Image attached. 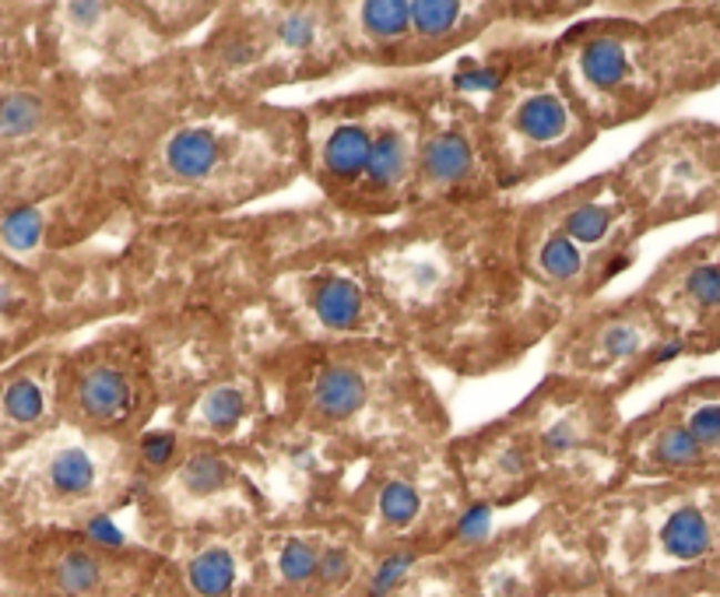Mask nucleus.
Segmentation results:
<instances>
[{"label": "nucleus", "instance_id": "18", "mask_svg": "<svg viewBox=\"0 0 720 597\" xmlns=\"http://www.w3.org/2000/svg\"><path fill=\"white\" fill-rule=\"evenodd\" d=\"M650 457L658 467H668V472H682V467H696L703 461V446L689 436L686 425H671V429L658 433L650 446Z\"/></svg>", "mask_w": 720, "mask_h": 597}, {"label": "nucleus", "instance_id": "19", "mask_svg": "<svg viewBox=\"0 0 720 597\" xmlns=\"http://www.w3.org/2000/svg\"><path fill=\"white\" fill-rule=\"evenodd\" d=\"M418 563L415 548H391L384 559L376 563V569L369 573L366 580V597H391L400 584L408 580V573Z\"/></svg>", "mask_w": 720, "mask_h": 597}, {"label": "nucleus", "instance_id": "20", "mask_svg": "<svg viewBox=\"0 0 720 597\" xmlns=\"http://www.w3.org/2000/svg\"><path fill=\"white\" fill-rule=\"evenodd\" d=\"M686 292H689L700 306H707V310L720 306V267H713V264L696 267L689 279H686Z\"/></svg>", "mask_w": 720, "mask_h": 597}, {"label": "nucleus", "instance_id": "15", "mask_svg": "<svg viewBox=\"0 0 720 597\" xmlns=\"http://www.w3.org/2000/svg\"><path fill=\"white\" fill-rule=\"evenodd\" d=\"M324 535H313V530H288L271 542V569H274V584L285 590H306L313 587L316 566H321V552H324Z\"/></svg>", "mask_w": 720, "mask_h": 597}, {"label": "nucleus", "instance_id": "11", "mask_svg": "<svg viewBox=\"0 0 720 597\" xmlns=\"http://www.w3.org/2000/svg\"><path fill=\"white\" fill-rule=\"evenodd\" d=\"M261 408V383L253 376H225L190 394V408L176 412V429L186 443L232 446L240 425Z\"/></svg>", "mask_w": 720, "mask_h": 597}, {"label": "nucleus", "instance_id": "10", "mask_svg": "<svg viewBox=\"0 0 720 597\" xmlns=\"http://www.w3.org/2000/svg\"><path fill=\"white\" fill-rule=\"evenodd\" d=\"M68 117V102L50 81L26 74H0V152L60 148L53 131Z\"/></svg>", "mask_w": 720, "mask_h": 597}, {"label": "nucleus", "instance_id": "6", "mask_svg": "<svg viewBox=\"0 0 720 597\" xmlns=\"http://www.w3.org/2000/svg\"><path fill=\"white\" fill-rule=\"evenodd\" d=\"M366 341L358 345H324L316 355L303 358L300 373H295V387H288L295 401V415L303 418L306 429L313 433H348L355 439V425L373 422V401H376V373L384 355H363Z\"/></svg>", "mask_w": 720, "mask_h": 597}, {"label": "nucleus", "instance_id": "13", "mask_svg": "<svg viewBox=\"0 0 720 597\" xmlns=\"http://www.w3.org/2000/svg\"><path fill=\"white\" fill-rule=\"evenodd\" d=\"M183 580L194 597H236L243 563L225 538H201L183 556Z\"/></svg>", "mask_w": 720, "mask_h": 597}, {"label": "nucleus", "instance_id": "14", "mask_svg": "<svg viewBox=\"0 0 720 597\" xmlns=\"http://www.w3.org/2000/svg\"><path fill=\"white\" fill-rule=\"evenodd\" d=\"M643 352V331L629 320H608V324H598L595 331H584L580 345H559L552 362H566L580 355L584 373L598 370V366H622V362L637 358Z\"/></svg>", "mask_w": 720, "mask_h": 597}, {"label": "nucleus", "instance_id": "5", "mask_svg": "<svg viewBox=\"0 0 720 597\" xmlns=\"http://www.w3.org/2000/svg\"><path fill=\"white\" fill-rule=\"evenodd\" d=\"M485 173L493 180L489 148H485L481 123H475L471 102L464 95L426 99L412 208L415 204L450 208L457 201H478L481 194L475 186H485L481 183ZM485 194H489V186H485Z\"/></svg>", "mask_w": 720, "mask_h": 597}, {"label": "nucleus", "instance_id": "12", "mask_svg": "<svg viewBox=\"0 0 720 597\" xmlns=\"http://www.w3.org/2000/svg\"><path fill=\"white\" fill-rule=\"evenodd\" d=\"M408 11H412V63H422L475 39L493 21L485 14H496L499 8L457 4V0H443V4L418 0V4H408Z\"/></svg>", "mask_w": 720, "mask_h": 597}, {"label": "nucleus", "instance_id": "9", "mask_svg": "<svg viewBox=\"0 0 720 597\" xmlns=\"http://www.w3.org/2000/svg\"><path fill=\"white\" fill-rule=\"evenodd\" d=\"M57 352H32L0 370V461L50 429L57 415Z\"/></svg>", "mask_w": 720, "mask_h": 597}, {"label": "nucleus", "instance_id": "8", "mask_svg": "<svg viewBox=\"0 0 720 597\" xmlns=\"http://www.w3.org/2000/svg\"><path fill=\"white\" fill-rule=\"evenodd\" d=\"M152 488L155 503L165 509H176V514H190V509H215V506H236L243 496H257L253 493V482L246 464L236 461L232 446L219 443H190L183 446L180 461L169 467V472L152 482L141 485L138 493Z\"/></svg>", "mask_w": 720, "mask_h": 597}, {"label": "nucleus", "instance_id": "17", "mask_svg": "<svg viewBox=\"0 0 720 597\" xmlns=\"http://www.w3.org/2000/svg\"><path fill=\"white\" fill-rule=\"evenodd\" d=\"M358 577V559L355 548L348 542H324L321 552V566H316V577L310 587V597H334L342 594L352 580Z\"/></svg>", "mask_w": 720, "mask_h": 597}, {"label": "nucleus", "instance_id": "22", "mask_svg": "<svg viewBox=\"0 0 720 597\" xmlns=\"http://www.w3.org/2000/svg\"><path fill=\"white\" fill-rule=\"evenodd\" d=\"M18 520H14V514H11V506H8V499H4V493H0V556L8 552V545L18 538Z\"/></svg>", "mask_w": 720, "mask_h": 597}, {"label": "nucleus", "instance_id": "3", "mask_svg": "<svg viewBox=\"0 0 720 597\" xmlns=\"http://www.w3.org/2000/svg\"><path fill=\"white\" fill-rule=\"evenodd\" d=\"M155 394L152 348L134 327L113 331L89 348L60 355L57 415L84 433L134 443L152 418Z\"/></svg>", "mask_w": 720, "mask_h": 597}, {"label": "nucleus", "instance_id": "16", "mask_svg": "<svg viewBox=\"0 0 720 597\" xmlns=\"http://www.w3.org/2000/svg\"><path fill=\"white\" fill-rule=\"evenodd\" d=\"M661 545L671 559L692 563L710 552V524L696 506H682L668 517L665 530H661Z\"/></svg>", "mask_w": 720, "mask_h": 597}, {"label": "nucleus", "instance_id": "1", "mask_svg": "<svg viewBox=\"0 0 720 597\" xmlns=\"http://www.w3.org/2000/svg\"><path fill=\"white\" fill-rule=\"evenodd\" d=\"M0 493L21 530H78L138 496L134 443L53 422L0 461Z\"/></svg>", "mask_w": 720, "mask_h": 597}, {"label": "nucleus", "instance_id": "21", "mask_svg": "<svg viewBox=\"0 0 720 597\" xmlns=\"http://www.w3.org/2000/svg\"><path fill=\"white\" fill-rule=\"evenodd\" d=\"M686 429L700 446H720V404H700L689 415Z\"/></svg>", "mask_w": 720, "mask_h": 597}, {"label": "nucleus", "instance_id": "7", "mask_svg": "<svg viewBox=\"0 0 720 597\" xmlns=\"http://www.w3.org/2000/svg\"><path fill=\"white\" fill-rule=\"evenodd\" d=\"M422 120H426V102L422 99L384 95L379 102H369L373 148L366 173L345 204L348 215H397L400 208L415 201Z\"/></svg>", "mask_w": 720, "mask_h": 597}, {"label": "nucleus", "instance_id": "2", "mask_svg": "<svg viewBox=\"0 0 720 597\" xmlns=\"http://www.w3.org/2000/svg\"><path fill=\"white\" fill-rule=\"evenodd\" d=\"M493 92L496 99L489 120L481 123V134L499 190L520 186L548 169L566 165L587 144V117L562 84L556 60L552 68H541L535 57L531 68L510 74L499 68Z\"/></svg>", "mask_w": 720, "mask_h": 597}, {"label": "nucleus", "instance_id": "4", "mask_svg": "<svg viewBox=\"0 0 720 597\" xmlns=\"http://www.w3.org/2000/svg\"><path fill=\"white\" fill-rule=\"evenodd\" d=\"M271 123H236L222 117H197L186 123H173L159 138L152 159H148V186L159 194H219V190H240L264 194L278 190V176L243 165V152H250V138L271 131Z\"/></svg>", "mask_w": 720, "mask_h": 597}]
</instances>
